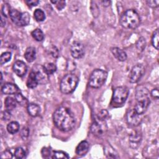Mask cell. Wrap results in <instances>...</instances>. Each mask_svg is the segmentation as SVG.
<instances>
[{
  "mask_svg": "<svg viewBox=\"0 0 159 159\" xmlns=\"http://www.w3.org/2000/svg\"><path fill=\"white\" fill-rule=\"evenodd\" d=\"M53 120L55 126L63 132L72 130L76 124V119L73 113L66 107L57 108L53 112Z\"/></svg>",
  "mask_w": 159,
  "mask_h": 159,
  "instance_id": "cell-1",
  "label": "cell"
},
{
  "mask_svg": "<svg viewBox=\"0 0 159 159\" xmlns=\"http://www.w3.org/2000/svg\"><path fill=\"white\" fill-rule=\"evenodd\" d=\"M149 91L143 86H139L135 91V99L137 101L134 110L139 115L143 114L148 107L150 100Z\"/></svg>",
  "mask_w": 159,
  "mask_h": 159,
  "instance_id": "cell-2",
  "label": "cell"
},
{
  "mask_svg": "<svg viewBox=\"0 0 159 159\" xmlns=\"http://www.w3.org/2000/svg\"><path fill=\"white\" fill-rule=\"evenodd\" d=\"M120 24L122 27L127 29H135L140 23V17L134 9H127L121 15Z\"/></svg>",
  "mask_w": 159,
  "mask_h": 159,
  "instance_id": "cell-3",
  "label": "cell"
},
{
  "mask_svg": "<svg viewBox=\"0 0 159 159\" xmlns=\"http://www.w3.org/2000/svg\"><path fill=\"white\" fill-rule=\"evenodd\" d=\"M79 82L77 76L74 74H67L61 80L60 84V89L63 94H70L73 93Z\"/></svg>",
  "mask_w": 159,
  "mask_h": 159,
  "instance_id": "cell-4",
  "label": "cell"
},
{
  "mask_svg": "<svg viewBox=\"0 0 159 159\" xmlns=\"http://www.w3.org/2000/svg\"><path fill=\"white\" fill-rule=\"evenodd\" d=\"M107 77V73L101 69H96L91 74L89 79V85L93 88H99L104 83Z\"/></svg>",
  "mask_w": 159,
  "mask_h": 159,
  "instance_id": "cell-5",
  "label": "cell"
},
{
  "mask_svg": "<svg viewBox=\"0 0 159 159\" xmlns=\"http://www.w3.org/2000/svg\"><path fill=\"white\" fill-rule=\"evenodd\" d=\"M9 17L16 25L18 26H25L30 22V17L28 12H20L17 9H11Z\"/></svg>",
  "mask_w": 159,
  "mask_h": 159,
  "instance_id": "cell-6",
  "label": "cell"
},
{
  "mask_svg": "<svg viewBox=\"0 0 159 159\" xmlns=\"http://www.w3.org/2000/svg\"><path fill=\"white\" fill-rule=\"evenodd\" d=\"M129 89L125 86H118L113 91L112 101L115 104H124L129 95Z\"/></svg>",
  "mask_w": 159,
  "mask_h": 159,
  "instance_id": "cell-7",
  "label": "cell"
},
{
  "mask_svg": "<svg viewBox=\"0 0 159 159\" xmlns=\"http://www.w3.org/2000/svg\"><path fill=\"white\" fill-rule=\"evenodd\" d=\"M145 68L142 64H137L132 67L129 73V81L132 83L138 82L143 76Z\"/></svg>",
  "mask_w": 159,
  "mask_h": 159,
  "instance_id": "cell-8",
  "label": "cell"
},
{
  "mask_svg": "<svg viewBox=\"0 0 159 159\" xmlns=\"http://www.w3.org/2000/svg\"><path fill=\"white\" fill-rule=\"evenodd\" d=\"M70 52L71 56L74 58H81L84 55V45L80 42L75 41L71 45Z\"/></svg>",
  "mask_w": 159,
  "mask_h": 159,
  "instance_id": "cell-9",
  "label": "cell"
},
{
  "mask_svg": "<svg viewBox=\"0 0 159 159\" xmlns=\"http://www.w3.org/2000/svg\"><path fill=\"white\" fill-rule=\"evenodd\" d=\"M126 121L127 124L132 127H137L142 122L140 115L137 114L135 111L130 109L126 114Z\"/></svg>",
  "mask_w": 159,
  "mask_h": 159,
  "instance_id": "cell-10",
  "label": "cell"
},
{
  "mask_svg": "<svg viewBox=\"0 0 159 159\" xmlns=\"http://www.w3.org/2000/svg\"><path fill=\"white\" fill-rule=\"evenodd\" d=\"M32 70L36 75L39 84H45L48 81V75L45 71L43 66L36 65L35 66H34Z\"/></svg>",
  "mask_w": 159,
  "mask_h": 159,
  "instance_id": "cell-11",
  "label": "cell"
},
{
  "mask_svg": "<svg viewBox=\"0 0 159 159\" xmlns=\"http://www.w3.org/2000/svg\"><path fill=\"white\" fill-rule=\"evenodd\" d=\"M14 72L19 76H24L27 71V66L26 64L20 60L16 61L12 66Z\"/></svg>",
  "mask_w": 159,
  "mask_h": 159,
  "instance_id": "cell-12",
  "label": "cell"
},
{
  "mask_svg": "<svg viewBox=\"0 0 159 159\" xmlns=\"http://www.w3.org/2000/svg\"><path fill=\"white\" fill-rule=\"evenodd\" d=\"M102 121H104V120H101L99 119V120L94 121L91 124L90 127L91 132L94 135L98 137H101V136H102L104 132V129L101 124Z\"/></svg>",
  "mask_w": 159,
  "mask_h": 159,
  "instance_id": "cell-13",
  "label": "cell"
},
{
  "mask_svg": "<svg viewBox=\"0 0 159 159\" xmlns=\"http://www.w3.org/2000/svg\"><path fill=\"white\" fill-rule=\"evenodd\" d=\"M1 91L4 94H15L19 93V88L15 84L7 83L4 84L1 88Z\"/></svg>",
  "mask_w": 159,
  "mask_h": 159,
  "instance_id": "cell-14",
  "label": "cell"
},
{
  "mask_svg": "<svg viewBox=\"0 0 159 159\" xmlns=\"http://www.w3.org/2000/svg\"><path fill=\"white\" fill-rule=\"evenodd\" d=\"M114 57L120 61H124L127 59V54L125 51L119 47H112L111 48Z\"/></svg>",
  "mask_w": 159,
  "mask_h": 159,
  "instance_id": "cell-15",
  "label": "cell"
},
{
  "mask_svg": "<svg viewBox=\"0 0 159 159\" xmlns=\"http://www.w3.org/2000/svg\"><path fill=\"white\" fill-rule=\"evenodd\" d=\"M89 145L86 140L81 141L76 148V153L79 156H83L89 150Z\"/></svg>",
  "mask_w": 159,
  "mask_h": 159,
  "instance_id": "cell-16",
  "label": "cell"
},
{
  "mask_svg": "<svg viewBox=\"0 0 159 159\" xmlns=\"http://www.w3.org/2000/svg\"><path fill=\"white\" fill-rule=\"evenodd\" d=\"M38 84H39V82L36 77V75L35 72L33 70H32L27 80V83H26L27 86L29 88L33 89V88H35L38 85Z\"/></svg>",
  "mask_w": 159,
  "mask_h": 159,
  "instance_id": "cell-17",
  "label": "cell"
},
{
  "mask_svg": "<svg viewBox=\"0 0 159 159\" xmlns=\"http://www.w3.org/2000/svg\"><path fill=\"white\" fill-rule=\"evenodd\" d=\"M24 57L28 62H32L36 57V50L33 47H29L27 48L25 53Z\"/></svg>",
  "mask_w": 159,
  "mask_h": 159,
  "instance_id": "cell-18",
  "label": "cell"
},
{
  "mask_svg": "<svg viewBox=\"0 0 159 159\" xmlns=\"http://www.w3.org/2000/svg\"><path fill=\"white\" fill-rule=\"evenodd\" d=\"M27 111L30 116L32 117H37L39 116L40 108L37 104L35 103H30L27 105Z\"/></svg>",
  "mask_w": 159,
  "mask_h": 159,
  "instance_id": "cell-19",
  "label": "cell"
},
{
  "mask_svg": "<svg viewBox=\"0 0 159 159\" xmlns=\"http://www.w3.org/2000/svg\"><path fill=\"white\" fill-rule=\"evenodd\" d=\"M4 104H5L6 110L11 111L13 110L16 107L17 101L15 98L9 96L6 98V99L4 101Z\"/></svg>",
  "mask_w": 159,
  "mask_h": 159,
  "instance_id": "cell-20",
  "label": "cell"
},
{
  "mask_svg": "<svg viewBox=\"0 0 159 159\" xmlns=\"http://www.w3.org/2000/svg\"><path fill=\"white\" fill-rule=\"evenodd\" d=\"M129 140L130 144L134 145L135 147V145H138L140 143V142L141 140V134L137 131L133 132L132 134H130L129 137Z\"/></svg>",
  "mask_w": 159,
  "mask_h": 159,
  "instance_id": "cell-21",
  "label": "cell"
},
{
  "mask_svg": "<svg viewBox=\"0 0 159 159\" xmlns=\"http://www.w3.org/2000/svg\"><path fill=\"white\" fill-rule=\"evenodd\" d=\"M19 130V124L16 121H12L7 125V130L11 134L17 133Z\"/></svg>",
  "mask_w": 159,
  "mask_h": 159,
  "instance_id": "cell-22",
  "label": "cell"
},
{
  "mask_svg": "<svg viewBox=\"0 0 159 159\" xmlns=\"http://www.w3.org/2000/svg\"><path fill=\"white\" fill-rule=\"evenodd\" d=\"M104 150V153L107 158H119L117 152L111 146L106 147Z\"/></svg>",
  "mask_w": 159,
  "mask_h": 159,
  "instance_id": "cell-23",
  "label": "cell"
},
{
  "mask_svg": "<svg viewBox=\"0 0 159 159\" xmlns=\"http://www.w3.org/2000/svg\"><path fill=\"white\" fill-rule=\"evenodd\" d=\"M31 35L32 36V37L37 41L38 42H41L44 39V34L43 32H42V30L40 29H36L35 30H34L32 33Z\"/></svg>",
  "mask_w": 159,
  "mask_h": 159,
  "instance_id": "cell-24",
  "label": "cell"
},
{
  "mask_svg": "<svg viewBox=\"0 0 159 159\" xmlns=\"http://www.w3.org/2000/svg\"><path fill=\"white\" fill-rule=\"evenodd\" d=\"M34 17L37 22H42L45 19V14L42 9H37L34 12Z\"/></svg>",
  "mask_w": 159,
  "mask_h": 159,
  "instance_id": "cell-25",
  "label": "cell"
},
{
  "mask_svg": "<svg viewBox=\"0 0 159 159\" xmlns=\"http://www.w3.org/2000/svg\"><path fill=\"white\" fill-rule=\"evenodd\" d=\"M43 66L45 71L48 75L53 74L57 70L56 65L52 63H47L45 64V65Z\"/></svg>",
  "mask_w": 159,
  "mask_h": 159,
  "instance_id": "cell-26",
  "label": "cell"
},
{
  "mask_svg": "<svg viewBox=\"0 0 159 159\" xmlns=\"http://www.w3.org/2000/svg\"><path fill=\"white\" fill-rule=\"evenodd\" d=\"M159 33H158V29H157L152 35V44L154 48H155L157 50H158V40H159Z\"/></svg>",
  "mask_w": 159,
  "mask_h": 159,
  "instance_id": "cell-27",
  "label": "cell"
},
{
  "mask_svg": "<svg viewBox=\"0 0 159 159\" xmlns=\"http://www.w3.org/2000/svg\"><path fill=\"white\" fill-rule=\"evenodd\" d=\"M14 98L16 99L17 102H18L19 104H20L22 106H26L27 104L28 105V101L27 100L26 98H25L22 94L20 93H17L16 94H15V97Z\"/></svg>",
  "mask_w": 159,
  "mask_h": 159,
  "instance_id": "cell-28",
  "label": "cell"
},
{
  "mask_svg": "<svg viewBox=\"0 0 159 159\" xmlns=\"http://www.w3.org/2000/svg\"><path fill=\"white\" fill-rule=\"evenodd\" d=\"M11 53L7 52H4L3 53L1 54V57H0V63L1 65H3L8 61H9L11 59Z\"/></svg>",
  "mask_w": 159,
  "mask_h": 159,
  "instance_id": "cell-29",
  "label": "cell"
},
{
  "mask_svg": "<svg viewBox=\"0 0 159 159\" xmlns=\"http://www.w3.org/2000/svg\"><path fill=\"white\" fill-rule=\"evenodd\" d=\"M52 158H63V159H66L68 158L69 156L68 153L63 151H54L53 156L52 157Z\"/></svg>",
  "mask_w": 159,
  "mask_h": 159,
  "instance_id": "cell-30",
  "label": "cell"
},
{
  "mask_svg": "<svg viewBox=\"0 0 159 159\" xmlns=\"http://www.w3.org/2000/svg\"><path fill=\"white\" fill-rule=\"evenodd\" d=\"M25 154H26L25 151L22 147H18V148H16L15 152H14V157L16 158H19V159L25 158Z\"/></svg>",
  "mask_w": 159,
  "mask_h": 159,
  "instance_id": "cell-31",
  "label": "cell"
},
{
  "mask_svg": "<svg viewBox=\"0 0 159 159\" xmlns=\"http://www.w3.org/2000/svg\"><path fill=\"white\" fill-rule=\"evenodd\" d=\"M11 7L9 6V4L7 3H5L2 5V10H1V12H2V15L3 16H4L5 17H7L8 16H9L10 12H11Z\"/></svg>",
  "mask_w": 159,
  "mask_h": 159,
  "instance_id": "cell-32",
  "label": "cell"
},
{
  "mask_svg": "<svg viewBox=\"0 0 159 159\" xmlns=\"http://www.w3.org/2000/svg\"><path fill=\"white\" fill-rule=\"evenodd\" d=\"M91 11L94 17H97L99 14V9L96 2L91 1Z\"/></svg>",
  "mask_w": 159,
  "mask_h": 159,
  "instance_id": "cell-33",
  "label": "cell"
},
{
  "mask_svg": "<svg viewBox=\"0 0 159 159\" xmlns=\"http://www.w3.org/2000/svg\"><path fill=\"white\" fill-rule=\"evenodd\" d=\"M145 45H146L145 39L142 37L139 39V40L137 41V42L136 43V46H137V48L141 51H143L144 50Z\"/></svg>",
  "mask_w": 159,
  "mask_h": 159,
  "instance_id": "cell-34",
  "label": "cell"
},
{
  "mask_svg": "<svg viewBox=\"0 0 159 159\" xmlns=\"http://www.w3.org/2000/svg\"><path fill=\"white\" fill-rule=\"evenodd\" d=\"M109 116V113L107 110L102 109L98 114V119L101 120H104Z\"/></svg>",
  "mask_w": 159,
  "mask_h": 159,
  "instance_id": "cell-35",
  "label": "cell"
},
{
  "mask_svg": "<svg viewBox=\"0 0 159 159\" xmlns=\"http://www.w3.org/2000/svg\"><path fill=\"white\" fill-rule=\"evenodd\" d=\"M51 2L53 3L55 5H56V7L58 10H61L62 9H63L66 4L65 1H52Z\"/></svg>",
  "mask_w": 159,
  "mask_h": 159,
  "instance_id": "cell-36",
  "label": "cell"
},
{
  "mask_svg": "<svg viewBox=\"0 0 159 159\" xmlns=\"http://www.w3.org/2000/svg\"><path fill=\"white\" fill-rule=\"evenodd\" d=\"M29 130L27 127H24L20 132V136L23 140H25L29 136Z\"/></svg>",
  "mask_w": 159,
  "mask_h": 159,
  "instance_id": "cell-37",
  "label": "cell"
},
{
  "mask_svg": "<svg viewBox=\"0 0 159 159\" xmlns=\"http://www.w3.org/2000/svg\"><path fill=\"white\" fill-rule=\"evenodd\" d=\"M1 157L2 158H12V154L11 153V152L9 150H7L4 151L2 153H1Z\"/></svg>",
  "mask_w": 159,
  "mask_h": 159,
  "instance_id": "cell-38",
  "label": "cell"
},
{
  "mask_svg": "<svg viewBox=\"0 0 159 159\" xmlns=\"http://www.w3.org/2000/svg\"><path fill=\"white\" fill-rule=\"evenodd\" d=\"M11 112H10V111H9L7 110L2 112L1 114V117L2 120H9L11 118Z\"/></svg>",
  "mask_w": 159,
  "mask_h": 159,
  "instance_id": "cell-39",
  "label": "cell"
},
{
  "mask_svg": "<svg viewBox=\"0 0 159 159\" xmlns=\"http://www.w3.org/2000/svg\"><path fill=\"white\" fill-rule=\"evenodd\" d=\"M147 3L148 6L152 7V8H155L158 6L159 4V1L158 0H152V1H147Z\"/></svg>",
  "mask_w": 159,
  "mask_h": 159,
  "instance_id": "cell-40",
  "label": "cell"
},
{
  "mask_svg": "<svg viewBox=\"0 0 159 159\" xmlns=\"http://www.w3.org/2000/svg\"><path fill=\"white\" fill-rule=\"evenodd\" d=\"M25 2L27 4V5L30 7L35 6L39 3V1L38 0H27Z\"/></svg>",
  "mask_w": 159,
  "mask_h": 159,
  "instance_id": "cell-41",
  "label": "cell"
},
{
  "mask_svg": "<svg viewBox=\"0 0 159 159\" xmlns=\"http://www.w3.org/2000/svg\"><path fill=\"white\" fill-rule=\"evenodd\" d=\"M151 96L155 99H158L159 97V93H158V89L157 88L153 89L152 91H151Z\"/></svg>",
  "mask_w": 159,
  "mask_h": 159,
  "instance_id": "cell-42",
  "label": "cell"
},
{
  "mask_svg": "<svg viewBox=\"0 0 159 159\" xmlns=\"http://www.w3.org/2000/svg\"><path fill=\"white\" fill-rule=\"evenodd\" d=\"M50 152L48 149L45 148H43L42 150V155L43 156V157L44 158H47V157H50Z\"/></svg>",
  "mask_w": 159,
  "mask_h": 159,
  "instance_id": "cell-43",
  "label": "cell"
},
{
  "mask_svg": "<svg viewBox=\"0 0 159 159\" xmlns=\"http://www.w3.org/2000/svg\"><path fill=\"white\" fill-rule=\"evenodd\" d=\"M101 3H102V4L104 6L107 7V6H108L110 4L111 1H101Z\"/></svg>",
  "mask_w": 159,
  "mask_h": 159,
  "instance_id": "cell-44",
  "label": "cell"
}]
</instances>
